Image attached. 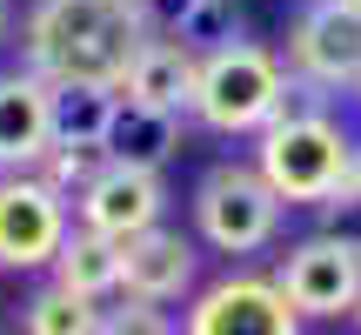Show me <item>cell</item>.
Masks as SVG:
<instances>
[{"label":"cell","mask_w":361,"mask_h":335,"mask_svg":"<svg viewBox=\"0 0 361 335\" xmlns=\"http://www.w3.org/2000/svg\"><path fill=\"white\" fill-rule=\"evenodd\" d=\"M121 261H128L121 242H107L94 228H67L61 255H54V288H67L80 302H114L121 295Z\"/></svg>","instance_id":"obj_14"},{"label":"cell","mask_w":361,"mask_h":335,"mask_svg":"<svg viewBox=\"0 0 361 335\" xmlns=\"http://www.w3.org/2000/svg\"><path fill=\"white\" fill-rule=\"evenodd\" d=\"M335 7H348V13H361V0H335Z\"/></svg>","instance_id":"obj_21"},{"label":"cell","mask_w":361,"mask_h":335,"mask_svg":"<svg viewBox=\"0 0 361 335\" xmlns=\"http://www.w3.org/2000/svg\"><path fill=\"white\" fill-rule=\"evenodd\" d=\"M355 94H361V88H355Z\"/></svg>","instance_id":"obj_23"},{"label":"cell","mask_w":361,"mask_h":335,"mask_svg":"<svg viewBox=\"0 0 361 335\" xmlns=\"http://www.w3.org/2000/svg\"><path fill=\"white\" fill-rule=\"evenodd\" d=\"M348 322H355V329H361V302H355V315H348Z\"/></svg>","instance_id":"obj_22"},{"label":"cell","mask_w":361,"mask_h":335,"mask_svg":"<svg viewBox=\"0 0 361 335\" xmlns=\"http://www.w3.org/2000/svg\"><path fill=\"white\" fill-rule=\"evenodd\" d=\"M174 148H180V114H161V107H141V101H121L114 128H107V161L161 175V168L174 161Z\"/></svg>","instance_id":"obj_15"},{"label":"cell","mask_w":361,"mask_h":335,"mask_svg":"<svg viewBox=\"0 0 361 335\" xmlns=\"http://www.w3.org/2000/svg\"><path fill=\"white\" fill-rule=\"evenodd\" d=\"M20 335H101V302H80L67 288H34L20 309Z\"/></svg>","instance_id":"obj_16"},{"label":"cell","mask_w":361,"mask_h":335,"mask_svg":"<svg viewBox=\"0 0 361 335\" xmlns=\"http://www.w3.org/2000/svg\"><path fill=\"white\" fill-rule=\"evenodd\" d=\"M114 114H121V88L61 81V88H47V148H94V155H107Z\"/></svg>","instance_id":"obj_13"},{"label":"cell","mask_w":361,"mask_h":335,"mask_svg":"<svg viewBox=\"0 0 361 335\" xmlns=\"http://www.w3.org/2000/svg\"><path fill=\"white\" fill-rule=\"evenodd\" d=\"M147 34H154L147 0H34L20 20V61L47 88H61V81L121 88Z\"/></svg>","instance_id":"obj_1"},{"label":"cell","mask_w":361,"mask_h":335,"mask_svg":"<svg viewBox=\"0 0 361 335\" xmlns=\"http://www.w3.org/2000/svg\"><path fill=\"white\" fill-rule=\"evenodd\" d=\"M348 188H361V141H355V155H348Z\"/></svg>","instance_id":"obj_19"},{"label":"cell","mask_w":361,"mask_h":335,"mask_svg":"<svg viewBox=\"0 0 361 335\" xmlns=\"http://www.w3.org/2000/svg\"><path fill=\"white\" fill-rule=\"evenodd\" d=\"M194 275H201L194 242L161 221V228H147V235H134V242H128V261H121V295L168 309V302L194 295Z\"/></svg>","instance_id":"obj_10"},{"label":"cell","mask_w":361,"mask_h":335,"mask_svg":"<svg viewBox=\"0 0 361 335\" xmlns=\"http://www.w3.org/2000/svg\"><path fill=\"white\" fill-rule=\"evenodd\" d=\"M67 228H74V201L54 194L40 175H0V269H54Z\"/></svg>","instance_id":"obj_5"},{"label":"cell","mask_w":361,"mask_h":335,"mask_svg":"<svg viewBox=\"0 0 361 335\" xmlns=\"http://www.w3.org/2000/svg\"><path fill=\"white\" fill-rule=\"evenodd\" d=\"M101 335H180L168 309H154V302H134V295H114L101 309Z\"/></svg>","instance_id":"obj_17"},{"label":"cell","mask_w":361,"mask_h":335,"mask_svg":"<svg viewBox=\"0 0 361 335\" xmlns=\"http://www.w3.org/2000/svg\"><path fill=\"white\" fill-rule=\"evenodd\" d=\"M194 81H201V54L174 34H147L121 74V101L161 107V114H194Z\"/></svg>","instance_id":"obj_11"},{"label":"cell","mask_w":361,"mask_h":335,"mask_svg":"<svg viewBox=\"0 0 361 335\" xmlns=\"http://www.w3.org/2000/svg\"><path fill=\"white\" fill-rule=\"evenodd\" d=\"M281 194L255 175L247 161H214L194 188V228H201L207 248L221 255H255L281 235Z\"/></svg>","instance_id":"obj_4"},{"label":"cell","mask_w":361,"mask_h":335,"mask_svg":"<svg viewBox=\"0 0 361 335\" xmlns=\"http://www.w3.org/2000/svg\"><path fill=\"white\" fill-rule=\"evenodd\" d=\"M281 94H288V67L261 40H228V47L201 54L194 121L214 134H261L281 107Z\"/></svg>","instance_id":"obj_3"},{"label":"cell","mask_w":361,"mask_h":335,"mask_svg":"<svg viewBox=\"0 0 361 335\" xmlns=\"http://www.w3.org/2000/svg\"><path fill=\"white\" fill-rule=\"evenodd\" d=\"M161 215H168V188H161V175H147V168H121V161H107L101 175L74 194V228H94V235H107V242H121V248H128L134 235L161 228Z\"/></svg>","instance_id":"obj_8"},{"label":"cell","mask_w":361,"mask_h":335,"mask_svg":"<svg viewBox=\"0 0 361 335\" xmlns=\"http://www.w3.org/2000/svg\"><path fill=\"white\" fill-rule=\"evenodd\" d=\"M47 161V81L27 67L0 74V175H34Z\"/></svg>","instance_id":"obj_12"},{"label":"cell","mask_w":361,"mask_h":335,"mask_svg":"<svg viewBox=\"0 0 361 335\" xmlns=\"http://www.w3.org/2000/svg\"><path fill=\"white\" fill-rule=\"evenodd\" d=\"M180 335H301V315L274 288V275H221L180 315Z\"/></svg>","instance_id":"obj_7"},{"label":"cell","mask_w":361,"mask_h":335,"mask_svg":"<svg viewBox=\"0 0 361 335\" xmlns=\"http://www.w3.org/2000/svg\"><path fill=\"white\" fill-rule=\"evenodd\" d=\"M0 40H7V0H0Z\"/></svg>","instance_id":"obj_20"},{"label":"cell","mask_w":361,"mask_h":335,"mask_svg":"<svg viewBox=\"0 0 361 335\" xmlns=\"http://www.w3.org/2000/svg\"><path fill=\"white\" fill-rule=\"evenodd\" d=\"M314 215H322V228H314V235H328V242H341L348 255H361V188L341 181L328 201H314Z\"/></svg>","instance_id":"obj_18"},{"label":"cell","mask_w":361,"mask_h":335,"mask_svg":"<svg viewBox=\"0 0 361 335\" xmlns=\"http://www.w3.org/2000/svg\"><path fill=\"white\" fill-rule=\"evenodd\" d=\"M274 288L288 295V309H295L301 322L355 315V302H361V255H348V248L328 242V235H308V242H295L281 255Z\"/></svg>","instance_id":"obj_6"},{"label":"cell","mask_w":361,"mask_h":335,"mask_svg":"<svg viewBox=\"0 0 361 335\" xmlns=\"http://www.w3.org/2000/svg\"><path fill=\"white\" fill-rule=\"evenodd\" d=\"M348 155H355V141L328 107H314V114H274L255 141V175L281 201H328L348 181Z\"/></svg>","instance_id":"obj_2"},{"label":"cell","mask_w":361,"mask_h":335,"mask_svg":"<svg viewBox=\"0 0 361 335\" xmlns=\"http://www.w3.org/2000/svg\"><path fill=\"white\" fill-rule=\"evenodd\" d=\"M288 67L308 88H361V13L314 0L288 27Z\"/></svg>","instance_id":"obj_9"}]
</instances>
